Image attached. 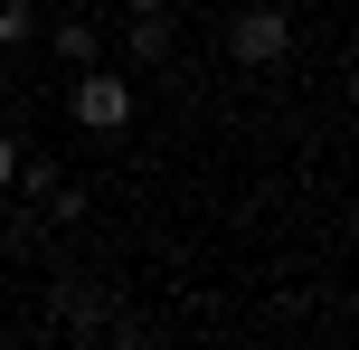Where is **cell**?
Returning a JSON list of instances; mask_svg holds the SVG:
<instances>
[{
  "mask_svg": "<svg viewBox=\"0 0 359 350\" xmlns=\"http://www.w3.org/2000/svg\"><path fill=\"white\" fill-rule=\"evenodd\" d=\"M227 57H236V67H255V76L284 67V57H293V10H284V0L236 10V19H227Z\"/></svg>",
  "mask_w": 359,
  "mask_h": 350,
  "instance_id": "6da1fadb",
  "label": "cell"
},
{
  "mask_svg": "<svg viewBox=\"0 0 359 350\" xmlns=\"http://www.w3.org/2000/svg\"><path fill=\"white\" fill-rule=\"evenodd\" d=\"M123 57H133V67H161V57H170V10H133Z\"/></svg>",
  "mask_w": 359,
  "mask_h": 350,
  "instance_id": "3957f363",
  "label": "cell"
},
{
  "mask_svg": "<svg viewBox=\"0 0 359 350\" xmlns=\"http://www.w3.org/2000/svg\"><path fill=\"white\" fill-rule=\"evenodd\" d=\"M67 105H76V123H86V133H123V123H133V86L104 67V57L76 67V95H67Z\"/></svg>",
  "mask_w": 359,
  "mask_h": 350,
  "instance_id": "7a4b0ae2",
  "label": "cell"
},
{
  "mask_svg": "<svg viewBox=\"0 0 359 350\" xmlns=\"http://www.w3.org/2000/svg\"><path fill=\"white\" fill-rule=\"evenodd\" d=\"M48 48L67 57V67H95V57H104V29H95V19H57V29H48Z\"/></svg>",
  "mask_w": 359,
  "mask_h": 350,
  "instance_id": "5b68a950",
  "label": "cell"
},
{
  "mask_svg": "<svg viewBox=\"0 0 359 350\" xmlns=\"http://www.w3.org/2000/svg\"><path fill=\"white\" fill-rule=\"evenodd\" d=\"M10 170H19V142H10V133H0V189H10Z\"/></svg>",
  "mask_w": 359,
  "mask_h": 350,
  "instance_id": "52a82bcc",
  "label": "cell"
},
{
  "mask_svg": "<svg viewBox=\"0 0 359 350\" xmlns=\"http://www.w3.org/2000/svg\"><path fill=\"white\" fill-rule=\"evenodd\" d=\"M57 332H104V294L67 275V294H57Z\"/></svg>",
  "mask_w": 359,
  "mask_h": 350,
  "instance_id": "277c9868",
  "label": "cell"
},
{
  "mask_svg": "<svg viewBox=\"0 0 359 350\" xmlns=\"http://www.w3.org/2000/svg\"><path fill=\"white\" fill-rule=\"evenodd\" d=\"M123 10H170V0H123Z\"/></svg>",
  "mask_w": 359,
  "mask_h": 350,
  "instance_id": "ba28073f",
  "label": "cell"
},
{
  "mask_svg": "<svg viewBox=\"0 0 359 350\" xmlns=\"http://www.w3.org/2000/svg\"><path fill=\"white\" fill-rule=\"evenodd\" d=\"M38 38V0H0V48H29Z\"/></svg>",
  "mask_w": 359,
  "mask_h": 350,
  "instance_id": "8992f818",
  "label": "cell"
}]
</instances>
